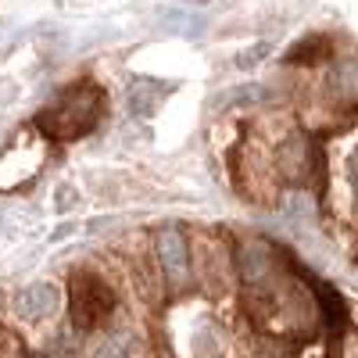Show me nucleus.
<instances>
[{
    "instance_id": "f257e3e1",
    "label": "nucleus",
    "mask_w": 358,
    "mask_h": 358,
    "mask_svg": "<svg viewBox=\"0 0 358 358\" xmlns=\"http://www.w3.org/2000/svg\"><path fill=\"white\" fill-rule=\"evenodd\" d=\"M101 115H104V94H101V86L97 83H79V86H72L69 94L40 118V122L54 136L76 140V136L94 129Z\"/></svg>"
},
{
    "instance_id": "f03ea898",
    "label": "nucleus",
    "mask_w": 358,
    "mask_h": 358,
    "mask_svg": "<svg viewBox=\"0 0 358 358\" xmlns=\"http://www.w3.org/2000/svg\"><path fill=\"white\" fill-rule=\"evenodd\" d=\"M111 308H115V294L108 290L104 280L90 276V273L72 276V319H76V326L90 330V326H97Z\"/></svg>"
},
{
    "instance_id": "7ed1b4c3",
    "label": "nucleus",
    "mask_w": 358,
    "mask_h": 358,
    "mask_svg": "<svg viewBox=\"0 0 358 358\" xmlns=\"http://www.w3.org/2000/svg\"><path fill=\"white\" fill-rule=\"evenodd\" d=\"M158 258L165 268L169 287H183L190 276V251H187V236L179 229H162L158 233Z\"/></svg>"
},
{
    "instance_id": "20e7f679",
    "label": "nucleus",
    "mask_w": 358,
    "mask_h": 358,
    "mask_svg": "<svg viewBox=\"0 0 358 358\" xmlns=\"http://www.w3.org/2000/svg\"><path fill=\"white\" fill-rule=\"evenodd\" d=\"M18 315L22 319H43V315H50L54 308H57V290L50 287V283H33V287H25L22 294H18Z\"/></svg>"
},
{
    "instance_id": "39448f33",
    "label": "nucleus",
    "mask_w": 358,
    "mask_h": 358,
    "mask_svg": "<svg viewBox=\"0 0 358 358\" xmlns=\"http://www.w3.org/2000/svg\"><path fill=\"white\" fill-rule=\"evenodd\" d=\"M165 94H169V86L158 83V79H136L129 86V111L136 118H147V115H155L162 104H165Z\"/></svg>"
},
{
    "instance_id": "423d86ee",
    "label": "nucleus",
    "mask_w": 358,
    "mask_h": 358,
    "mask_svg": "<svg viewBox=\"0 0 358 358\" xmlns=\"http://www.w3.org/2000/svg\"><path fill=\"white\" fill-rule=\"evenodd\" d=\"M297 273H301V276H305V283L312 287L319 308L326 312V322H330V330H341V322H344V301H341V294H337L330 283H322V280H315L312 273H305L301 265H297Z\"/></svg>"
},
{
    "instance_id": "0eeeda50",
    "label": "nucleus",
    "mask_w": 358,
    "mask_h": 358,
    "mask_svg": "<svg viewBox=\"0 0 358 358\" xmlns=\"http://www.w3.org/2000/svg\"><path fill=\"white\" fill-rule=\"evenodd\" d=\"M136 355H140L136 334L115 330V334H108V337L97 341V348H94V355H90V358H136Z\"/></svg>"
},
{
    "instance_id": "6e6552de",
    "label": "nucleus",
    "mask_w": 358,
    "mask_h": 358,
    "mask_svg": "<svg viewBox=\"0 0 358 358\" xmlns=\"http://www.w3.org/2000/svg\"><path fill=\"white\" fill-rule=\"evenodd\" d=\"M305 143H301V136H294L287 147H283V172L290 176V179H297V176H301L305 172Z\"/></svg>"
},
{
    "instance_id": "1a4fd4ad",
    "label": "nucleus",
    "mask_w": 358,
    "mask_h": 358,
    "mask_svg": "<svg viewBox=\"0 0 358 358\" xmlns=\"http://www.w3.org/2000/svg\"><path fill=\"white\" fill-rule=\"evenodd\" d=\"M334 86H337V94L358 101V62H344V65H337V72H334Z\"/></svg>"
},
{
    "instance_id": "9d476101",
    "label": "nucleus",
    "mask_w": 358,
    "mask_h": 358,
    "mask_svg": "<svg viewBox=\"0 0 358 358\" xmlns=\"http://www.w3.org/2000/svg\"><path fill=\"white\" fill-rule=\"evenodd\" d=\"M268 50H273V47H268L265 40H258V43H251L244 54H236V69H255L258 62H265V57H268Z\"/></svg>"
},
{
    "instance_id": "9b49d317",
    "label": "nucleus",
    "mask_w": 358,
    "mask_h": 358,
    "mask_svg": "<svg viewBox=\"0 0 358 358\" xmlns=\"http://www.w3.org/2000/svg\"><path fill=\"white\" fill-rule=\"evenodd\" d=\"M255 97H265V86H236V90H229V94H222V101H215V108H219V104H241V101H255Z\"/></svg>"
},
{
    "instance_id": "f8f14e48",
    "label": "nucleus",
    "mask_w": 358,
    "mask_h": 358,
    "mask_svg": "<svg viewBox=\"0 0 358 358\" xmlns=\"http://www.w3.org/2000/svg\"><path fill=\"white\" fill-rule=\"evenodd\" d=\"M351 190H355V201H358V151H355V158H351Z\"/></svg>"
},
{
    "instance_id": "ddd939ff",
    "label": "nucleus",
    "mask_w": 358,
    "mask_h": 358,
    "mask_svg": "<svg viewBox=\"0 0 358 358\" xmlns=\"http://www.w3.org/2000/svg\"><path fill=\"white\" fill-rule=\"evenodd\" d=\"M187 4H208V0H187Z\"/></svg>"
}]
</instances>
